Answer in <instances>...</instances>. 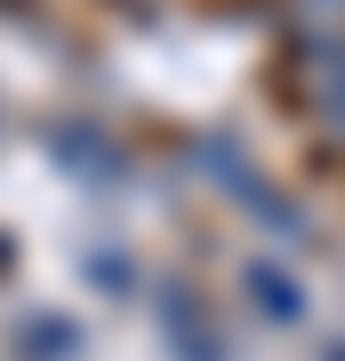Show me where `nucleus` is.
I'll use <instances>...</instances> for the list:
<instances>
[{
	"label": "nucleus",
	"instance_id": "nucleus-1",
	"mask_svg": "<svg viewBox=\"0 0 345 361\" xmlns=\"http://www.w3.org/2000/svg\"><path fill=\"white\" fill-rule=\"evenodd\" d=\"M209 169L225 177V193L241 201V209H257V217H265V233H282V241H305V217H297V209H289L282 193H273V185L257 177V169H249L241 153H233V145H209Z\"/></svg>",
	"mask_w": 345,
	"mask_h": 361
},
{
	"label": "nucleus",
	"instance_id": "nucleus-5",
	"mask_svg": "<svg viewBox=\"0 0 345 361\" xmlns=\"http://www.w3.org/2000/svg\"><path fill=\"white\" fill-rule=\"evenodd\" d=\"M289 25L297 49H329V40H345V0H289Z\"/></svg>",
	"mask_w": 345,
	"mask_h": 361
},
{
	"label": "nucleus",
	"instance_id": "nucleus-3",
	"mask_svg": "<svg viewBox=\"0 0 345 361\" xmlns=\"http://www.w3.org/2000/svg\"><path fill=\"white\" fill-rule=\"evenodd\" d=\"M161 322H169V337L185 345V361H225V345H217V329L193 313V297L185 289H161Z\"/></svg>",
	"mask_w": 345,
	"mask_h": 361
},
{
	"label": "nucleus",
	"instance_id": "nucleus-2",
	"mask_svg": "<svg viewBox=\"0 0 345 361\" xmlns=\"http://www.w3.org/2000/svg\"><path fill=\"white\" fill-rule=\"evenodd\" d=\"M305 89H313L321 129H337V137H345V40H329V49H305Z\"/></svg>",
	"mask_w": 345,
	"mask_h": 361
},
{
	"label": "nucleus",
	"instance_id": "nucleus-6",
	"mask_svg": "<svg viewBox=\"0 0 345 361\" xmlns=\"http://www.w3.org/2000/svg\"><path fill=\"white\" fill-rule=\"evenodd\" d=\"M321 361H345V337H337V345H321Z\"/></svg>",
	"mask_w": 345,
	"mask_h": 361
},
{
	"label": "nucleus",
	"instance_id": "nucleus-4",
	"mask_svg": "<svg viewBox=\"0 0 345 361\" xmlns=\"http://www.w3.org/2000/svg\"><path fill=\"white\" fill-rule=\"evenodd\" d=\"M249 289H257V305H265L273 322H305V289H297V273H289V265L257 257V265H249Z\"/></svg>",
	"mask_w": 345,
	"mask_h": 361
}]
</instances>
